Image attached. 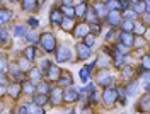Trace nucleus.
<instances>
[{"instance_id": "nucleus-34", "label": "nucleus", "mask_w": 150, "mask_h": 114, "mask_svg": "<svg viewBox=\"0 0 150 114\" xmlns=\"http://www.w3.org/2000/svg\"><path fill=\"white\" fill-rule=\"evenodd\" d=\"M0 43L2 44H7L9 43V31L5 27H0Z\"/></svg>"}, {"instance_id": "nucleus-44", "label": "nucleus", "mask_w": 150, "mask_h": 114, "mask_svg": "<svg viewBox=\"0 0 150 114\" xmlns=\"http://www.w3.org/2000/svg\"><path fill=\"white\" fill-rule=\"evenodd\" d=\"M142 67H143V72H149V68H150V61H149V56H147V55L142 58Z\"/></svg>"}, {"instance_id": "nucleus-48", "label": "nucleus", "mask_w": 150, "mask_h": 114, "mask_svg": "<svg viewBox=\"0 0 150 114\" xmlns=\"http://www.w3.org/2000/svg\"><path fill=\"white\" fill-rule=\"evenodd\" d=\"M0 85H7V77L4 72H0Z\"/></svg>"}, {"instance_id": "nucleus-13", "label": "nucleus", "mask_w": 150, "mask_h": 114, "mask_svg": "<svg viewBox=\"0 0 150 114\" xmlns=\"http://www.w3.org/2000/svg\"><path fill=\"white\" fill-rule=\"evenodd\" d=\"M97 82H99L101 85H104V87H111V84H112V77H111V73L101 72V75L97 77Z\"/></svg>"}, {"instance_id": "nucleus-53", "label": "nucleus", "mask_w": 150, "mask_h": 114, "mask_svg": "<svg viewBox=\"0 0 150 114\" xmlns=\"http://www.w3.org/2000/svg\"><path fill=\"white\" fill-rule=\"evenodd\" d=\"M4 94H5V85H0V99L4 97Z\"/></svg>"}, {"instance_id": "nucleus-14", "label": "nucleus", "mask_w": 150, "mask_h": 114, "mask_svg": "<svg viewBox=\"0 0 150 114\" xmlns=\"http://www.w3.org/2000/svg\"><path fill=\"white\" fill-rule=\"evenodd\" d=\"M92 9H94L96 15H97L99 19H104V17L108 15V10H106V7H104V4H101V2H96V5H94Z\"/></svg>"}, {"instance_id": "nucleus-6", "label": "nucleus", "mask_w": 150, "mask_h": 114, "mask_svg": "<svg viewBox=\"0 0 150 114\" xmlns=\"http://www.w3.org/2000/svg\"><path fill=\"white\" fill-rule=\"evenodd\" d=\"M89 34V24H79L74 27V36L77 39H84Z\"/></svg>"}, {"instance_id": "nucleus-8", "label": "nucleus", "mask_w": 150, "mask_h": 114, "mask_svg": "<svg viewBox=\"0 0 150 114\" xmlns=\"http://www.w3.org/2000/svg\"><path fill=\"white\" fill-rule=\"evenodd\" d=\"M108 20H109V24L111 26H120L121 24V12L120 10H111V12H108Z\"/></svg>"}, {"instance_id": "nucleus-32", "label": "nucleus", "mask_w": 150, "mask_h": 114, "mask_svg": "<svg viewBox=\"0 0 150 114\" xmlns=\"http://www.w3.org/2000/svg\"><path fill=\"white\" fill-rule=\"evenodd\" d=\"M29 80H31V82H38V80H41L39 68H31V72H29Z\"/></svg>"}, {"instance_id": "nucleus-20", "label": "nucleus", "mask_w": 150, "mask_h": 114, "mask_svg": "<svg viewBox=\"0 0 150 114\" xmlns=\"http://www.w3.org/2000/svg\"><path fill=\"white\" fill-rule=\"evenodd\" d=\"M12 19V10L10 9H0V24H7Z\"/></svg>"}, {"instance_id": "nucleus-39", "label": "nucleus", "mask_w": 150, "mask_h": 114, "mask_svg": "<svg viewBox=\"0 0 150 114\" xmlns=\"http://www.w3.org/2000/svg\"><path fill=\"white\" fill-rule=\"evenodd\" d=\"M48 92H51V87H50V84H46V82H43V84H39V94H46Z\"/></svg>"}, {"instance_id": "nucleus-15", "label": "nucleus", "mask_w": 150, "mask_h": 114, "mask_svg": "<svg viewBox=\"0 0 150 114\" xmlns=\"http://www.w3.org/2000/svg\"><path fill=\"white\" fill-rule=\"evenodd\" d=\"M72 75L70 73H65L63 77H60L58 80H56V85L58 87H72Z\"/></svg>"}, {"instance_id": "nucleus-29", "label": "nucleus", "mask_w": 150, "mask_h": 114, "mask_svg": "<svg viewBox=\"0 0 150 114\" xmlns=\"http://www.w3.org/2000/svg\"><path fill=\"white\" fill-rule=\"evenodd\" d=\"M46 102H48V95L46 94H36L34 95V104L36 106H41V107H43Z\"/></svg>"}, {"instance_id": "nucleus-40", "label": "nucleus", "mask_w": 150, "mask_h": 114, "mask_svg": "<svg viewBox=\"0 0 150 114\" xmlns=\"http://www.w3.org/2000/svg\"><path fill=\"white\" fill-rule=\"evenodd\" d=\"M89 72H91L89 68H82V70L79 72V77H80L82 82H87V80H89Z\"/></svg>"}, {"instance_id": "nucleus-9", "label": "nucleus", "mask_w": 150, "mask_h": 114, "mask_svg": "<svg viewBox=\"0 0 150 114\" xmlns=\"http://www.w3.org/2000/svg\"><path fill=\"white\" fill-rule=\"evenodd\" d=\"M120 43H121L123 46H126V48L133 46V43H135L133 32H121V34H120Z\"/></svg>"}, {"instance_id": "nucleus-33", "label": "nucleus", "mask_w": 150, "mask_h": 114, "mask_svg": "<svg viewBox=\"0 0 150 114\" xmlns=\"http://www.w3.org/2000/svg\"><path fill=\"white\" fill-rule=\"evenodd\" d=\"M104 7H106V10H109V12L111 10H118L120 9V0H109V2H106Z\"/></svg>"}, {"instance_id": "nucleus-7", "label": "nucleus", "mask_w": 150, "mask_h": 114, "mask_svg": "<svg viewBox=\"0 0 150 114\" xmlns=\"http://www.w3.org/2000/svg\"><path fill=\"white\" fill-rule=\"evenodd\" d=\"M75 49H77V56H79V60H87V58H91V48H87L85 44H77L75 46Z\"/></svg>"}, {"instance_id": "nucleus-18", "label": "nucleus", "mask_w": 150, "mask_h": 114, "mask_svg": "<svg viewBox=\"0 0 150 114\" xmlns=\"http://www.w3.org/2000/svg\"><path fill=\"white\" fill-rule=\"evenodd\" d=\"M10 75H12V78H14V80H22V77H24V73H22V72H21V68H19V65L17 63H16V65H10Z\"/></svg>"}, {"instance_id": "nucleus-5", "label": "nucleus", "mask_w": 150, "mask_h": 114, "mask_svg": "<svg viewBox=\"0 0 150 114\" xmlns=\"http://www.w3.org/2000/svg\"><path fill=\"white\" fill-rule=\"evenodd\" d=\"M45 75H46V78L50 82H56V80L60 78V75H62V70L56 67V65H50L48 70L45 72Z\"/></svg>"}, {"instance_id": "nucleus-16", "label": "nucleus", "mask_w": 150, "mask_h": 114, "mask_svg": "<svg viewBox=\"0 0 150 114\" xmlns=\"http://www.w3.org/2000/svg\"><path fill=\"white\" fill-rule=\"evenodd\" d=\"M48 101H50L51 104H60V102H62V90H60V89H53V90H51V95L48 97Z\"/></svg>"}, {"instance_id": "nucleus-28", "label": "nucleus", "mask_w": 150, "mask_h": 114, "mask_svg": "<svg viewBox=\"0 0 150 114\" xmlns=\"http://www.w3.org/2000/svg\"><path fill=\"white\" fill-rule=\"evenodd\" d=\"M84 17H87V22H89V24H94V22H97V20H99V17L96 15L94 9H87V12H85Z\"/></svg>"}, {"instance_id": "nucleus-55", "label": "nucleus", "mask_w": 150, "mask_h": 114, "mask_svg": "<svg viewBox=\"0 0 150 114\" xmlns=\"http://www.w3.org/2000/svg\"><path fill=\"white\" fill-rule=\"evenodd\" d=\"M143 20H145V24L149 22V12H145V14H143Z\"/></svg>"}, {"instance_id": "nucleus-38", "label": "nucleus", "mask_w": 150, "mask_h": 114, "mask_svg": "<svg viewBox=\"0 0 150 114\" xmlns=\"http://www.w3.org/2000/svg\"><path fill=\"white\" fill-rule=\"evenodd\" d=\"M133 72H135V70H133L131 67H125V68H123V78L130 80L131 77H133Z\"/></svg>"}, {"instance_id": "nucleus-19", "label": "nucleus", "mask_w": 150, "mask_h": 114, "mask_svg": "<svg viewBox=\"0 0 150 114\" xmlns=\"http://www.w3.org/2000/svg\"><path fill=\"white\" fill-rule=\"evenodd\" d=\"M112 55H114V67L116 68H123L125 67V63H126L128 58L123 56L121 53H116V51H112Z\"/></svg>"}, {"instance_id": "nucleus-10", "label": "nucleus", "mask_w": 150, "mask_h": 114, "mask_svg": "<svg viewBox=\"0 0 150 114\" xmlns=\"http://www.w3.org/2000/svg\"><path fill=\"white\" fill-rule=\"evenodd\" d=\"M111 63V55L104 49L103 53L99 55V58H97V67H101V68H106L108 65Z\"/></svg>"}, {"instance_id": "nucleus-31", "label": "nucleus", "mask_w": 150, "mask_h": 114, "mask_svg": "<svg viewBox=\"0 0 150 114\" xmlns=\"http://www.w3.org/2000/svg\"><path fill=\"white\" fill-rule=\"evenodd\" d=\"M137 89H138V82H131L130 85L125 89V95H135L137 94Z\"/></svg>"}, {"instance_id": "nucleus-35", "label": "nucleus", "mask_w": 150, "mask_h": 114, "mask_svg": "<svg viewBox=\"0 0 150 114\" xmlns=\"http://www.w3.org/2000/svg\"><path fill=\"white\" fill-rule=\"evenodd\" d=\"M121 27H123V32H131L133 27H135V22H131V20H123Z\"/></svg>"}, {"instance_id": "nucleus-1", "label": "nucleus", "mask_w": 150, "mask_h": 114, "mask_svg": "<svg viewBox=\"0 0 150 114\" xmlns=\"http://www.w3.org/2000/svg\"><path fill=\"white\" fill-rule=\"evenodd\" d=\"M39 44L46 53H53L56 49V38L51 32H43V36L39 38Z\"/></svg>"}, {"instance_id": "nucleus-50", "label": "nucleus", "mask_w": 150, "mask_h": 114, "mask_svg": "<svg viewBox=\"0 0 150 114\" xmlns=\"http://www.w3.org/2000/svg\"><path fill=\"white\" fill-rule=\"evenodd\" d=\"M4 70H7V61L2 58V60H0V72H4Z\"/></svg>"}, {"instance_id": "nucleus-27", "label": "nucleus", "mask_w": 150, "mask_h": 114, "mask_svg": "<svg viewBox=\"0 0 150 114\" xmlns=\"http://www.w3.org/2000/svg\"><path fill=\"white\" fill-rule=\"evenodd\" d=\"M24 58L29 60V61H33L36 58V49H34V46H28L24 49Z\"/></svg>"}, {"instance_id": "nucleus-41", "label": "nucleus", "mask_w": 150, "mask_h": 114, "mask_svg": "<svg viewBox=\"0 0 150 114\" xmlns=\"http://www.w3.org/2000/svg\"><path fill=\"white\" fill-rule=\"evenodd\" d=\"M24 36H26V39H28L31 44H36V43H38V36L34 34V32H29V31H28V32H26Z\"/></svg>"}, {"instance_id": "nucleus-12", "label": "nucleus", "mask_w": 150, "mask_h": 114, "mask_svg": "<svg viewBox=\"0 0 150 114\" xmlns=\"http://www.w3.org/2000/svg\"><path fill=\"white\" fill-rule=\"evenodd\" d=\"M5 92H7L12 99H17L19 94H21V85H19L17 82H16V84H10V85L5 87Z\"/></svg>"}, {"instance_id": "nucleus-56", "label": "nucleus", "mask_w": 150, "mask_h": 114, "mask_svg": "<svg viewBox=\"0 0 150 114\" xmlns=\"http://www.w3.org/2000/svg\"><path fill=\"white\" fill-rule=\"evenodd\" d=\"M62 2H63V5H70L72 4V0H62Z\"/></svg>"}, {"instance_id": "nucleus-2", "label": "nucleus", "mask_w": 150, "mask_h": 114, "mask_svg": "<svg viewBox=\"0 0 150 114\" xmlns=\"http://www.w3.org/2000/svg\"><path fill=\"white\" fill-rule=\"evenodd\" d=\"M79 101V90H75L74 87H67L65 90H62V102H77Z\"/></svg>"}, {"instance_id": "nucleus-45", "label": "nucleus", "mask_w": 150, "mask_h": 114, "mask_svg": "<svg viewBox=\"0 0 150 114\" xmlns=\"http://www.w3.org/2000/svg\"><path fill=\"white\" fill-rule=\"evenodd\" d=\"M89 99H91L92 104H97V102H99V94H97L96 90H91V97H89Z\"/></svg>"}, {"instance_id": "nucleus-59", "label": "nucleus", "mask_w": 150, "mask_h": 114, "mask_svg": "<svg viewBox=\"0 0 150 114\" xmlns=\"http://www.w3.org/2000/svg\"><path fill=\"white\" fill-rule=\"evenodd\" d=\"M106 2H109V0H106Z\"/></svg>"}, {"instance_id": "nucleus-21", "label": "nucleus", "mask_w": 150, "mask_h": 114, "mask_svg": "<svg viewBox=\"0 0 150 114\" xmlns=\"http://www.w3.org/2000/svg\"><path fill=\"white\" fill-rule=\"evenodd\" d=\"M74 12H75V17H84L85 12H87V4L82 2V4H79V5H75Z\"/></svg>"}, {"instance_id": "nucleus-52", "label": "nucleus", "mask_w": 150, "mask_h": 114, "mask_svg": "<svg viewBox=\"0 0 150 114\" xmlns=\"http://www.w3.org/2000/svg\"><path fill=\"white\" fill-rule=\"evenodd\" d=\"M28 22H29V26H31V27H38V20L34 19V17H31Z\"/></svg>"}, {"instance_id": "nucleus-42", "label": "nucleus", "mask_w": 150, "mask_h": 114, "mask_svg": "<svg viewBox=\"0 0 150 114\" xmlns=\"http://www.w3.org/2000/svg\"><path fill=\"white\" fill-rule=\"evenodd\" d=\"M131 7H133V12H135V14H142V12H145V7H143V4H140V2L133 4Z\"/></svg>"}, {"instance_id": "nucleus-51", "label": "nucleus", "mask_w": 150, "mask_h": 114, "mask_svg": "<svg viewBox=\"0 0 150 114\" xmlns=\"http://www.w3.org/2000/svg\"><path fill=\"white\" fill-rule=\"evenodd\" d=\"M17 114H28V107L26 106H21L17 109Z\"/></svg>"}, {"instance_id": "nucleus-36", "label": "nucleus", "mask_w": 150, "mask_h": 114, "mask_svg": "<svg viewBox=\"0 0 150 114\" xmlns=\"http://www.w3.org/2000/svg\"><path fill=\"white\" fill-rule=\"evenodd\" d=\"M29 67H31V61H29V60H26V58H22V60H21V63H19L21 72H22V73H26V72L29 70Z\"/></svg>"}, {"instance_id": "nucleus-60", "label": "nucleus", "mask_w": 150, "mask_h": 114, "mask_svg": "<svg viewBox=\"0 0 150 114\" xmlns=\"http://www.w3.org/2000/svg\"><path fill=\"white\" fill-rule=\"evenodd\" d=\"M84 2H85V0H84Z\"/></svg>"}, {"instance_id": "nucleus-49", "label": "nucleus", "mask_w": 150, "mask_h": 114, "mask_svg": "<svg viewBox=\"0 0 150 114\" xmlns=\"http://www.w3.org/2000/svg\"><path fill=\"white\" fill-rule=\"evenodd\" d=\"M116 49H118V53H125V51H126V46H123L121 43H118V44H116Z\"/></svg>"}, {"instance_id": "nucleus-3", "label": "nucleus", "mask_w": 150, "mask_h": 114, "mask_svg": "<svg viewBox=\"0 0 150 114\" xmlns=\"http://www.w3.org/2000/svg\"><path fill=\"white\" fill-rule=\"evenodd\" d=\"M55 53H56V61L58 63L72 60V51H70V48H67V46H58L55 49Z\"/></svg>"}, {"instance_id": "nucleus-22", "label": "nucleus", "mask_w": 150, "mask_h": 114, "mask_svg": "<svg viewBox=\"0 0 150 114\" xmlns=\"http://www.w3.org/2000/svg\"><path fill=\"white\" fill-rule=\"evenodd\" d=\"M21 92L33 95L34 92H36V87H34V84H33V82H24V84L21 85Z\"/></svg>"}, {"instance_id": "nucleus-43", "label": "nucleus", "mask_w": 150, "mask_h": 114, "mask_svg": "<svg viewBox=\"0 0 150 114\" xmlns=\"http://www.w3.org/2000/svg\"><path fill=\"white\" fill-rule=\"evenodd\" d=\"M123 12H125V20H131V22H133V20H135V12H133V10H123Z\"/></svg>"}, {"instance_id": "nucleus-47", "label": "nucleus", "mask_w": 150, "mask_h": 114, "mask_svg": "<svg viewBox=\"0 0 150 114\" xmlns=\"http://www.w3.org/2000/svg\"><path fill=\"white\" fill-rule=\"evenodd\" d=\"M50 65H51V63H50L48 60H43V61H41V70H43V73L48 70V67H50Z\"/></svg>"}, {"instance_id": "nucleus-24", "label": "nucleus", "mask_w": 150, "mask_h": 114, "mask_svg": "<svg viewBox=\"0 0 150 114\" xmlns=\"http://www.w3.org/2000/svg\"><path fill=\"white\" fill-rule=\"evenodd\" d=\"M22 9L24 10H36L38 9V0H22Z\"/></svg>"}, {"instance_id": "nucleus-4", "label": "nucleus", "mask_w": 150, "mask_h": 114, "mask_svg": "<svg viewBox=\"0 0 150 114\" xmlns=\"http://www.w3.org/2000/svg\"><path fill=\"white\" fill-rule=\"evenodd\" d=\"M103 101L108 106L114 104L118 101V90H116V87H106V90H104V94H103Z\"/></svg>"}, {"instance_id": "nucleus-17", "label": "nucleus", "mask_w": 150, "mask_h": 114, "mask_svg": "<svg viewBox=\"0 0 150 114\" xmlns=\"http://www.w3.org/2000/svg\"><path fill=\"white\" fill-rule=\"evenodd\" d=\"M137 109L138 111H142V113H149V94H145L143 97L140 99V102L137 104Z\"/></svg>"}, {"instance_id": "nucleus-23", "label": "nucleus", "mask_w": 150, "mask_h": 114, "mask_svg": "<svg viewBox=\"0 0 150 114\" xmlns=\"http://www.w3.org/2000/svg\"><path fill=\"white\" fill-rule=\"evenodd\" d=\"M60 26H62V29H63L65 32H70V31L74 29V19L63 17V19H62V22H60Z\"/></svg>"}, {"instance_id": "nucleus-30", "label": "nucleus", "mask_w": 150, "mask_h": 114, "mask_svg": "<svg viewBox=\"0 0 150 114\" xmlns=\"http://www.w3.org/2000/svg\"><path fill=\"white\" fill-rule=\"evenodd\" d=\"M26 32H28L26 27H24V26H19V24H17V26H14V29H12V34H14L16 38H22Z\"/></svg>"}, {"instance_id": "nucleus-25", "label": "nucleus", "mask_w": 150, "mask_h": 114, "mask_svg": "<svg viewBox=\"0 0 150 114\" xmlns=\"http://www.w3.org/2000/svg\"><path fill=\"white\" fill-rule=\"evenodd\" d=\"M60 12L63 14V17H68V19H74L75 17V12H74V7H70V5H63Z\"/></svg>"}, {"instance_id": "nucleus-57", "label": "nucleus", "mask_w": 150, "mask_h": 114, "mask_svg": "<svg viewBox=\"0 0 150 114\" xmlns=\"http://www.w3.org/2000/svg\"><path fill=\"white\" fill-rule=\"evenodd\" d=\"M65 114H75V111H68V113H65Z\"/></svg>"}, {"instance_id": "nucleus-46", "label": "nucleus", "mask_w": 150, "mask_h": 114, "mask_svg": "<svg viewBox=\"0 0 150 114\" xmlns=\"http://www.w3.org/2000/svg\"><path fill=\"white\" fill-rule=\"evenodd\" d=\"M133 31H137V34H143V32H145V26H143V24H135Z\"/></svg>"}, {"instance_id": "nucleus-26", "label": "nucleus", "mask_w": 150, "mask_h": 114, "mask_svg": "<svg viewBox=\"0 0 150 114\" xmlns=\"http://www.w3.org/2000/svg\"><path fill=\"white\" fill-rule=\"evenodd\" d=\"M26 107H28V114H45V109L41 106H36L34 102L31 106H26Z\"/></svg>"}, {"instance_id": "nucleus-11", "label": "nucleus", "mask_w": 150, "mask_h": 114, "mask_svg": "<svg viewBox=\"0 0 150 114\" xmlns=\"http://www.w3.org/2000/svg\"><path fill=\"white\" fill-rule=\"evenodd\" d=\"M62 19H63V14L60 12V9H53L50 12V22H51L53 26H60Z\"/></svg>"}, {"instance_id": "nucleus-37", "label": "nucleus", "mask_w": 150, "mask_h": 114, "mask_svg": "<svg viewBox=\"0 0 150 114\" xmlns=\"http://www.w3.org/2000/svg\"><path fill=\"white\" fill-rule=\"evenodd\" d=\"M94 43H96V38H94V34L89 32V34L84 38V43H82V44H85L87 48H91V46H94Z\"/></svg>"}, {"instance_id": "nucleus-58", "label": "nucleus", "mask_w": 150, "mask_h": 114, "mask_svg": "<svg viewBox=\"0 0 150 114\" xmlns=\"http://www.w3.org/2000/svg\"><path fill=\"white\" fill-rule=\"evenodd\" d=\"M10 2H17V0H10Z\"/></svg>"}, {"instance_id": "nucleus-54", "label": "nucleus", "mask_w": 150, "mask_h": 114, "mask_svg": "<svg viewBox=\"0 0 150 114\" xmlns=\"http://www.w3.org/2000/svg\"><path fill=\"white\" fill-rule=\"evenodd\" d=\"M84 113L85 114H92V109H91L89 106H85V107H84Z\"/></svg>"}]
</instances>
